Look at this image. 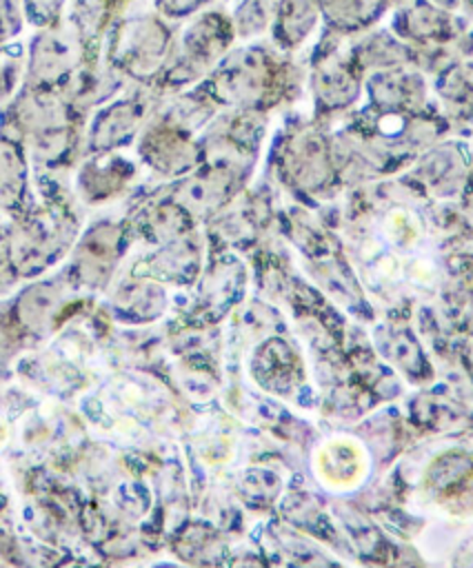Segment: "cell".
<instances>
[{
	"label": "cell",
	"instance_id": "obj_4",
	"mask_svg": "<svg viewBox=\"0 0 473 568\" xmlns=\"http://www.w3.org/2000/svg\"><path fill=\"white\" fill-rule=\"evenodd\" d=\"M318 475L329 486H349L362 473L360 450L349 442H329L315 459Z\"/></svg>",
	"mask_w": 473,
	"mask_h": 568
},
{
	"label": "cell",
	"instance_id": "obj_3",
	"mask_svg": "<svg viewBox=\"0 0 473 568\" xmlns=\"http://www.w3.org/2000/svg\"><path fill=\"white\" fill-rule=\"evenodd\" d=\"M173 550L182 561L207 568V566H218L222 561L227 546L215 528L202 521H195L178 532L173 541Z\"/></svg>",
	"mask_w": 473,
	"mask_h": 568
},
{
	"label": "cell",
	"instance_id": "obj_1",
	"mask_svg": "<svg viewBox=\"0 0 473 568\" xmlns=\"http://www.w3.org/2000/svg\"><path fill=\"white\" fill-rule=\"evenodd\" d=\"M73 288L64 280H42L27 286L13 302L16 324L31 335H49L67 317Z\"/></svg>",
	"mask_w": 473,
	"mask_h": 568
},
{
	"label": "cell",
	"instance_id": "obj_5",
	"mask_svg": "<svg viewBox=\"0 0 473 568\" xmlns=\"http://www.w3.org/2000/svg\"><path fill=\"white\" fill-rule=\"evenodd\" d=\"M113 308L122 315L142 313V317L149 315V311L158 313V308H162V291L151 284H122L113 295Z\"/></svg>",
	"mask_w": 473,
	"mask_h": 568
},
{
	"label": "cell",
	"instance_id": "obj_6",
	"mask_svg": "<svg viewBox=\"0 0 473 568\" xmlns=\"http://www.w3.org/2000/svg\"><path fill=\"white\" fill-rule=\"evenodd\" d=\"M278 541H280L282 555L286 557L291 568H326L329 566L324 555L313 544H309L306 539H302L298 535L282 532L278 537Z\"/></svg>",
	"mask_w": 473,
	"mask_h": 568
},
{
	"label": "cell",
	"instance_id": "obj_9",
	"mask_svg": "<svg viewBox=\"0 0 473 568\" xmlns=\"http://www.w3.org/2000/svg\"><path fill=\"white\" fill-rule=\"evenodd\" d=\"M153 568H180V566H171V564H158V566H153Z\"/></svg>",
	"mask_w": 473,
	"mask_h": 568
},
{
	"label": "cell",
	"instance_id": "obj_2",
	"mask_svg": "<svg viewBox=\"0 0 473 568\" xmlns=\"http://www.w3.org/2000/svg\"><path fill=\"white\" fill-rule=\"evenodd\" d=\"M115 240L109 233H91L84 237V242L78 246V255L73 262L76 282L87 288H102L109 280L113 264H115Z\"/></svg>",
	"mask_w": 473,
	"mask_h": 568
},
{
	"label": "cell",
	"instance_id": "obj_7",
	"mask_svg": "<svg viewBox=\"0 0 473 568\" xmlns=\"http://www.w3.org/2000/svg\"><path fill=\"white\" fill-rule=\"evenodd\" d=\"M240 490L244 493L246 501L269 504L278 495V490H280V479L273 473H269L266 468H251L242 477Z\"/></svg>",
	"mask_w": 473,
	"mask_h": 568
},
{
	"label": "cell",
	"instance_id": "obj_8",
	"mask_svg": "<svg viewBox=\"0 0 473 568\" xmlns=\"http://www.w3.org/2000/svg\"><path fill=\"white\" fill-rule=\"evenodd\" d=\"M229 568H264V566H262V561H260L258 557H253V555H242V557L233 559Z\"/></svg>",
	"mask_w": 473,
	"mask_h": 568
}]
</instances>
